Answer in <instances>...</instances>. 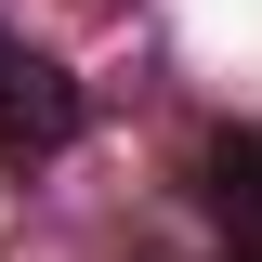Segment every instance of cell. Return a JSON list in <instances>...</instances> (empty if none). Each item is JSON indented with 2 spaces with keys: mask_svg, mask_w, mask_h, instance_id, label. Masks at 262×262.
I'll use <instances>...</instances> for the list:
<instances>
[{
  "mask_svg": "<svg viewBox=\"0 0 262 262\" xmlns=\"http://www.w3.org/2000/svg\"><path fill=\"white\" fill-rule=\"evenodd\" d=\"M79 118H92V105H79V79L0 27V158H13V170H53L66 144H79Z\"/></svg>",
  "mask_w": 262,
  "mask_h": 262,
  "instance_id": "6da1fadb",
  "label": "cell"
},
{
  "mask_svg": "<svg viewBox=\"0 0 262 262\" xmlns=\"http://www.w3.org/2000/svg\"><path fill=\"white\" fill-rule=\"evenodd\" d=\"M196 210H210V236H223V262H262V118L249 131H210L196 144Z\"/></svg>",
  "mask_w": 262,
  "mask_h": 262,
  "instance_id": "7a4b0ae2",
  "label": "cell"
}]
</instances>
